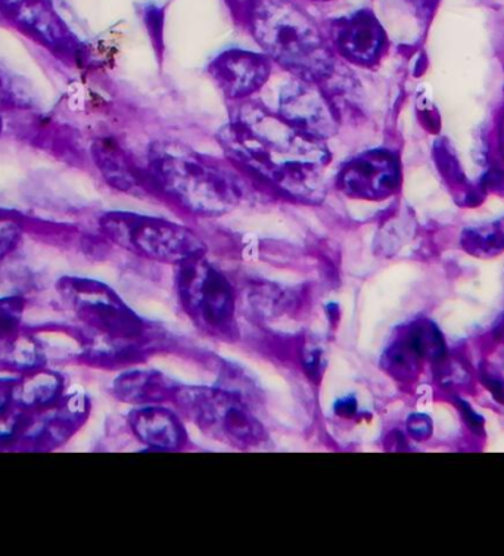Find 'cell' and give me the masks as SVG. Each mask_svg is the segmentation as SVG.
Returning a JSON list of instances; mask_svg holds the SVG:
<instances>
[{
    "label": "cell",
    "instance_id": "11",
    "mask_svg": "<svg viewBox=\"0 0 504 556\" xmlns=\"http://www.w3.org/2000/svg\"><path fill=\"white\" fill-rule=\"evenodd\" d=\"M444 353L443 337L431 323L413 324L387 349L382 368L395 380L406 381L415 377L420 359H440Z\"/></svg>",
    "mask_w": 504,
    "mask_h": 556
},
{
    "label": "cell",
    "instance_id": "16",
    "mask_svg": "<svg viewBox=\"0 0 504 556\" xmlns=\"http://www.w3.org/2000/svg\"><path fill=\"white\" fill-rule=\"evenodd\" d=\"M464 245L469 253L481 255V257L500 253L504 249V222L466 230Z\"/></svg>",
    "mask_w": 504,
    "mask_h": 556
},
{
    "label": "cell",
    "instance_id": "9",
    "mask_svg": "<svg viewBox=\"0 0 504 556\" xmlns=\"http://www.w3.org/2000/svg\"><path fill=\"white\" fill-rule=\"evenodd\" d=\"M278 114L304 134L313 138H330L338 131L340 117L332 101L316 81L295 78L280 90Z\"/></svg>",
    "mask_w": 504,
    "mask_h": 556
},
{
    "label": "cell",
    "instance_id": "12",
    "mask_svg": "<svg viewBox=\"0 0 504 556\" xmlns=\"http://www.w3.org/2000/svg\"><path fill=\"white\" fill-rule=\"evenodd\" d=\"M333 42L337 51L350 63L371 65L381 58L387 36L370 11H358L338 22Z\"/></svg>",
    "mask_w": 504,
    "mask_h": 556
},
{
    "label": "cell",
    "instance_id": "1",
    "mask_svg": "<svg viewBox=\"0 0 504 556\" xmlns=\"http://www.w3.org/2000/svg\"><path fill=\"white\" fill-rule=\"evenodd\" d=\"M218 139L235 166L273 191L295 203L325 200V170L330 162L325 141L295 129L266 106L242 105Z\"/></svg>",
    "mask_w": 504,
    "mask_h": 556
},
{
    "label": "cell",
    "instance_id": "25",
    "mask_svg": "<svg viewBox=\"0 0 504 556\" xmlns=\"http://www.w3.org/2000/svg\"><path fill=\"white\" fill-rule=\"evenodd\" d=\"M502 331H504V327H503Z\"/></svg>",
    "mask_w": 504,
    "mask_h": 556
},
{
    "label": "cell",
    "instance_id": "21",
    "mask_svg": "<svg viewBox=\"0 0 504 556\" xmlns=\"http://www.w3.org/2000/svg\"><path fill=\"white\" fill-rule=\"evenodd\" d=\"M482 378H484L486 386L489 387L494 397L504 405V382L502 378H497L493 374H484Z\"/></svg>",
    "mask_w": 504,
    "mask_h": 556
},
{
    "label": "cell",
    "instance_id": "24",
    "mask_svg": "<svg viewBox=\"0 0 504 556\" xmlns=\"http://www.w3.org/2000/svg\"><path fill=\"white\" fill-rule=\"evenodd\" d=\"M502 141H503V151H504V129H503V134H502Z\"/></svg>",
    "mask_w": 504,
    "mask_h": 556
},
{
    "label": "cell",
    "instance_id": "17",
    "mask_svg": "<svg viewBox=\"0 0 504 556\" xmlns=\"http://www.w3.org/2000/svg\"><path fill=\"white\" fill-rule=\"evenodd\" d=\"M20 226L10 214L0 212V257L10 253L20 241Z\"/></svg>",
    "mask_w": 504,
    "mask_h": 556
},
{
    "label": "cell",
    "instance_id": "4",
    "mask_svg": "<svg viewBox=\"0 0 504 556\" xmlns=\"http://www.w3.org/2000/svg\"><path fill=\"white\" fill-rule=\"evenodd\" d=\"M205 435L237 448L257 447L266 430L241 395L213 387L180 386L173 401Z\"/></svg>",
    "mask_w": 504,
    "mask_h": 556
},
{
    "label": "cell",
    "instance_id": "8",
    "mask_svg": "<svg viewBox=\"0 0 504 556\" xmlns=\"http://www.w3.org/2000/svg\"><path fill=\"white\" fill-rule=\"evenodd\" d=\"M402 182L395 154L388 150L363 152L342 164L337 187L354 200L379 201L392 195Z\"/></svg>",
    "mask_w": 504,
    "mask_h": 556
},
{
    "label": "cell",
    "instance_id": "13",
    "mask_svg": "<svg viewBox=\"0 0 504 556\" xmlns=\"http://www.w3.org/2000/svg\"><path fill=\"white\" fill-rule=\"evenodd\" d=\"M131 428L140 442L155 451H180L188 443L181 419L165 407L152 405L135 412Z\"/></svg>",
    "mask_w": 504,
    "mask_h": 556
},
{
    "label": "cell",
    "instance_id": "2",
    "mask_svg": "<svg viewBox=\"0 0 504 556\" xmlns=\"http://www.w3.org/2000/svg\"><path fill=\"white\" fill-rule=\"evenodd\" d=\"M148 163L151 182L189 213L223 216L241 203L238 177L212 156L177 143H155Z\"/></svg>",
    "mask_w": 504,
    "mask_h": 556
},
{
    "label": "cell",
    "instance_id": "5",
    "mask_svg": "<svg viewBox=\"0 0 504 556\" xmlns=\"http://www.w3.org/2000/svg\"><path fill=\"white\" fill-rule=\"evenodd\" d=\"M102 232L114 244L148 261L181 265L204 257L206 247L191 229L165 218L111 212L101 218Z\"/></svg>",
    "mask_w": 504,
    "mask_h": 556
},
{
    "label": "cell",
    "instance_id": "20",
    "mask_svg": "<svg viewBox=\"0 0 504 556\" xmlns=\"http://www.w3.org/2000/svg\"><path fill=\"white\" fill-rule=\"evenodd\" d=\"M457 406H461L462 414H464L466 422L469 424V427L472 428L475 431H482V426H484V419L481 418V416H478L475 414L472 409L468 405H466V402L457 401Z\"/></svg>",
    "mask_w": 504,
    "mask_h": 556
},
{
    "label": "cell",
    "instance_id": "10",
    "mask_svg": "<svg viewBox=\"0 0 504 556\" xmlns=\"http://www.w3.org/2000/svg\"><path fill=\"white\" fill-rule=\"evenodd\" d=\"M209 73L227 98H247L270 77V58L266 53L229 49L214 58Z\"/></svg>",
    "mask_w": 504,
    "mask_h": 556
},
{
    "label": "cell",
    "instance_id": "15",
    "mask_svg": "<svg viewBox=\"0 0 504 556\" xmlns=\"http://www.w3.org/2000/svg\"><path fill=\"white\" fill-rule=\"evenodd\" d=\"M180 384L159 370H136L118 382L117 393L123 401L136 405H160L175 401Z\"/></svg>",
    "mask_w": 504,
    "mask_h": 556
},
{
    "label": "cell",
    "instance_id": "23",
    "mask_svg": "<svg viewBox=\"0 0 504 556\" xmlns=\"http://www.w3.org/2000/svg\"><path fill=\"white\" fill-rule=\"evenodd\" d=\"M2 130H3V121H2V115H0V134H2Z\"/></svg>",
    "mask_w": 504,
    "mask_h": 556
},
{
    "label": "cell",
    "instance_id": "18",
    "mask_svg": "<svg viewBox=\"0 0 504 556\" xmlns=\"http://www.w3.org/2000/svg\"><path fill=\"white\" fill-rule=\"evenodd\" d=\"M408 431L416 440H425L431 435V421L424 415H413L408 419Z\"/></svg>",
    "mask_w": 504,
    "mask_h": 556
},
{
    "label": "cell",
    "instance_id": "14",
    "mask_svg": "<svg viewBox=\"0 0 504 556\" xmlns=\"http://www.w3.org/2000/svg\"><path fill=\"white\" fill-rule=\"evenodd\" d=\"M92 156L103 179L122 192L139 191L142 176L129 156L111 138H102L92 146Z\"/></svg>",
    "mask_w": 504,
    "mask_h": 556
},
{
    "label": "cell",
    "instance_id": "26",
    "mask_svg": "<svg viewBox=\"0 0 504 556\" xmlns=\"http://www.w3.org/2000/svg\"><path fill=\"white\" fill-rule=\"evenodd\" d=\"M320 2H322V0H320Z\"/></svg>",
    "mask_w": 504,
    "mask_h": 556
},
{
    "label": "cell",
    "instance_id": "3",
    "mask_svg": "<svg viewBox=\"0 0 504 556\" xmlns=\"http://www.w3.org/2000/svg\"><path fill=\"white\" fill-rule=\"evenodd\" d=\"M248 23L270 60L303 80H326L333 55L319 26L292 0H252Z\"/></svg>",
    "mask_w": 504,
    "mask_h": 556
},
{
    "label": "cell",
    "instance_id": "19",
    "mask_svg": "<svg viewBox=\"0 0 504 556\" xmlns=\"http://www.w3.org/2000/svg\"><path fill=\"white\" fill-rule=\"evenodd\" d=\"M18 98L15 94L14 85L10 80V76L5 70L0 67V101L14 102Z\"/></svg>",
    "mask_w": 504,
    "mask_h": 556
},
{
    "label": "cell",
    "instance_id": "6",
    "mask_svg": "<svg viewBox=\"0 0 504 556\" xmlns=\"http://www.w3.org/2000/svg\"><path fill=\"white\" fill-rule=\"evenodd\" d=\"M181 308L201 331L222 340L238 332L237 294L232 283L204 257L179 265L176 278Z\"/></svg>",
    "mask_w": 504,
    "mask_h": 556
},
{
    "label": "cell",
    "instance_id": "7",
    "mask_svg": "<svg viewBox=\"0 0 504 556\" xmlns=\"http://www.w3.org/2000/svg\"><path fill=\"white\" fill-rule=\"evenodd\" d=\"M8 22L35 42L65 60H80L83 45L58 14L52 0H0Z\"/></svg>",
    "mask_w": 504,
    "mask_h": 556
},
{
    "label": "cell",
    "instance_id": "22",
    "mask_svg": "<svg viewBox=\"0 0 504 556\" xmlns=\"http://www.w3.org/2000/svg\"><path fill=\"white\" fill-rule=\"evenodd\" d=\"M357 410V405L353 397H345L344 401H340L335 405V412L340 416H353Z\"/></svg>",
    "mask_w": 504,
    "mask_h": 556
}]
</instances>
